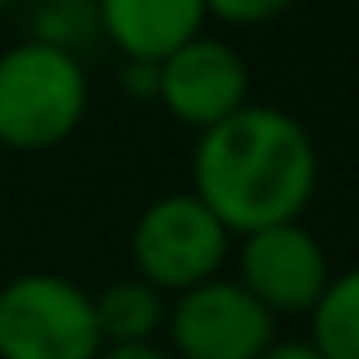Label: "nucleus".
<instances>
[{"label": "nucleus", "instance_id": "1", "mask_svg": "<svg viewBox=\"0 0 359 359\" xmlns=\"http://www.w3.org/2000/svg\"><path fill=\"white\" fill-rule=\"evenodd\" d=\"M318 191V146L305 123L273 105H245L191 150V196L228 228L250 237L300 223Z\"/></svg>", "mask_w": 359, "mask_h": 359}, {"label": "nucleus", "instance_id": "2", "mask_svg": "<svg viewBox=\"0 0 359 359\" xmlns=\"http://www.w3.org/2000/svg\"><path fill=\"white\" fill-rule=\"evenodd\" d=\"M87 114V73L78 55L18 41L0 55V146L41 155L78 132Z\"/></svg>", "mask_w": 359, "mask_h": 359}, {"label": "nucleus", "instance_id": "3", "mask_svg": "<svg viewBox=\"0 0 359 359\" xmlns=\"http://www.w3.org/2000/svg\"><path fill=\"white\" fill-rule=\"evenodd\" d=\"M105 351L91 291L60 273H18L0 287V359H96Z\"/></svg>", "mask_w": 359, "mask_h": 359}, {"label": "nucleus", "instance_id": "4", "mask_svg": "<svg viewBox=\"0 0 359 359\" xmlns=\"http://www.w3.org/2000/svg\"><path fill=\"white\" fill-rule=\"evenodd\" d=\"M228 228L196 201L191 191L159 196L141 210L132 228V278L164 291H191L210 282L228 259Z\"/></svg>", "mask_w": 359, "mask_h": 359}, {"label": "nucleus", "instance_id": "5", "mask_svg": "<svg viewBox=\"0 0 359 359\" xmlns=\"http://www.w3.org/2000/svg\"><path fill=\"white\" fill-rule=\"evenodd\" d=\"M164 332L173 359H259L278 341L273 314L245 296L241 282L223 278L182 291L164 314Z\"/></svg>", "mask_w": 359, "mask_h": 359}, {"label": "nucleus", "instance_id": "6", "mask_svg": "<svg viewBox=\"0 0 359 359\" xmlns=\"http://www.w3.org/2000/svg\"><path fill=\"white\" fill-rule=\"evenodd\" d=\"M241 291L264 305L273 318L278 314H309L318 296L327 291L332 273H327V250L305 223H282V228H264L241 237L237 255Z\"/></svg>", "mask_w": 359, "mask_h": 359}, {"label": "nucleus", "instance_id": "7", "mask_svg": "<svg viewBox=\"0 0 359 359\" xmlns=\"http://www.w3.org/2000/svg\"><path fill=\"white\" fill-rule=\"evenodd\" d=\"M245 96H250L245 55L219 36L201 32L159 64V105L196 132H210L237 109H245L250 105Z\"/></svg>", "mask_w": 359, "mask_h": 359}, {"label": "nucleus", "instance_id": "8", "mask_svg": "<svg viewBox=\"0 0 359 359\" xmlns=\"http://www.w3.org/2000/svg\"><path fill=\"white\" fill-rule=\"evenodd\" d=\"M100 36L132 64H164L205 32L201 0H100Z\"/></svg>", "mask_w": 359, "mask_h": 359}, {"label": "nucleus", "instance_id": "9", "mask_svg": "<svg viewBox=\"0 0 359 359\" xmlns=\"http://www.w3.org/2000/svg\"><path fill=\"white\" fill-rule=\"evenodd\" d=\"M96 305V327L105 346H141L164 327V296L155 287H146L141 278H118L109 282L100 296H91Z\"/></svg>", "mask_w": 359, "mask_h": 359}, {"label": "nucleus", "instance_id": "10", "mask_svg": "<svg viewBox=\"0 0 359 359\" xmlns=\"http://www.w3.org/2000/svg\"><path fill=\"white\" fill-rule=\"evenodd\" d=\"M309 323V346L323 359H359V269L327 282Z\"/></svg>", "mask_w": 359, "mask_h": 359}, {"label": "nucleus", "instance_id": "11", "mask_svg": "<svg viewBox=\"0 0 359 359\" xmlns=\"http://www.w3.org/2000/svg\"><path fill=\"white\" fill-rule=\"evenodd\" d=\"M100 36V14L96 5L87 0H50L32 14V36L27 41H41V46H55L64 55H78V46L96 41Z\"/></svg>", "mask_w": 359, "mask_h": 359}, {"label": "nucleus", "instance_id": "12", "mask_svg": "<svg viewBox=\"0 0 359 359\" xmlns=\"http://www.w3.org/2000/svg\"><path fill=\"white\" fill-rule=\"evenodd\" d=\"M287 14L282 0H210L205 5V18H219V23L232 27H255V23H273V18Z\"/></svg>", "mask_w": 359, "mask_h": 359}, {"label": "nucleus", "instance_id": "13", "mask_svg": "<svg viewBox=\"0 0 359 359\" xmlns=\"http://www.w3.org/2000/svg\"><path fill=\"white\" fill-rule=\"evenodd\" d=\"M118 82H123V91H128L132 100H155V105H159V64H132V60H123Z\"/></svg>", "mask_w": 359, "mask_h": 359}, {"label": "nucleus", "instance_id": "14", "mask_svg": "<svg viewBox=\"0 0 359 359\" xmlns=\"http://www.w3.org/2000/svg\"><path fill=\"white\" fill-rule=\"evenodd\" d=\"M96 359H173V355L159 351L155 341H141V346H105Z\"/></svg>", "mask_w": 359, "mask_h": 359}, {"label": "nucleus", "instance_id": "15", "mask_svg": "<svg viewBox=\"0 0 359 359\" xmlns=\"http://www.w3.org/2000/svg\"><path fill=\"white\" fill-rule=\"evenodd\" d=\"M259 359H323L309 341H273Z\"/></svg>", "mask_w": 359, "mask_h": 359}, {"label": "nucleus", "instance_id": "16", "mask_svg": "<svg viewBox=\"0 0 359 359\" xmlns=\"http://www.w3.org/2000/svg\"><path fill=\"white\" fill-rule=\"evenodd\" d=\"M0 14H5V5H0Z\"/></svg>", "mask_w": 359, "mask_h": 359}]
</instances>
